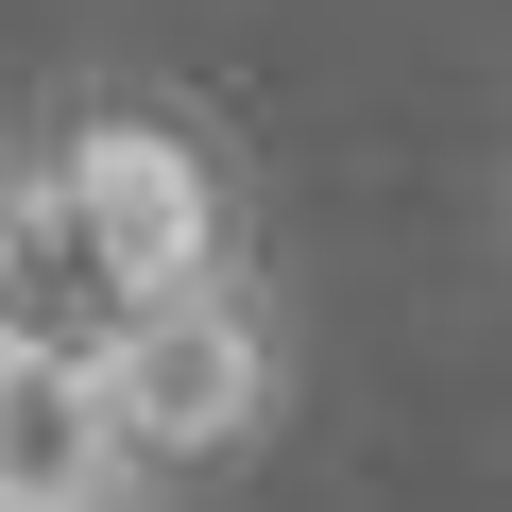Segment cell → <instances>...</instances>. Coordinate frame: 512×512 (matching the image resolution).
<instances>
[{
	"label": "cell",
	"mask_w": 512,
	"mask_h": 512,
	"mask_svg": "<svg viewBox=\"0 0 512 512\" xmlns=\"http://www.w3.org/2000/svg\"><path fill=\"white\" fill-rule=\"evenodd\" d=\"M69 239H86V274H103L120 308L205 291V274H222V171H205V137H171V120H137V103L69 120Z\"/></svg>",
	"instance_id": "2"
},
{
	"label": "cell",
	"mask_w": 512,
	"mask_h": 512,
	"mask_svg": "<svg viewBox=\"0 0 512 512\" xmlns=\"http://www.w3.org/2000/svg\"><path fill=\"white\" fill-rule=\"evenodd\" d=\"M86 376H103V410L137 427V461L171 478V461H239L256 427H274V393H291V342H274V308H256L239 274H205V291H154V308H120V325L86 342Z\"/></svg>",
	"instance_id": "1"
},
{
	"label": "cell",
	"mask_w": 512,
	"mask_h": 512,
	"mask_svg": "<svg viewBox=\"0 0 512 512\" xmlns=\"http://www.w3.org/2000/svg\"><path fill=\"white\" fill-rule=\"evenodd\" d=\"M137 427L103 410L86 359H52V325L0 342V512H137Z\"/></svg>",
	"instance_id": "3"
}]
</instances>
